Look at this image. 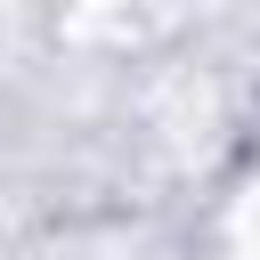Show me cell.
<instances>
[]
</instances>
